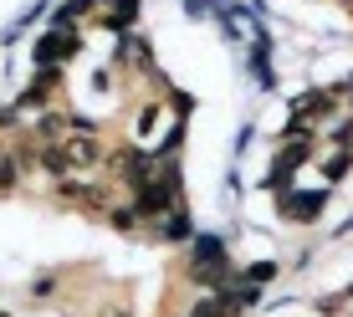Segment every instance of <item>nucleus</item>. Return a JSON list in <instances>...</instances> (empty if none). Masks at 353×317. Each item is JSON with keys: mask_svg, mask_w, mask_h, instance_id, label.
I'll return each instance as SVG.
<instances>
[{"mask_svg": "<svg viewBox=\"0 0 353 317\" xmlns=\"http://www.w3.org/2000/svg\"><path fill=\"white\" fill-rule=\"evenodd\" d=\"M282 210L292 215V221H318V210H323V194H302V200H282Z\"/></svg>", "mask_w": 353, "mask_h": 317, "instance_id": "1", "label": "nucleus"}, {"mask_svg": "<svg viewBox=\"0 0 353 317\" xmlns=\"http://www.w3.org/2000/svg\"><path fill=\"white\" fill-rule=\"evenodd\" d=\"M133 6H139V0H113V16H108V26H128V21H133Z\"/></svg>", "mask_w": 353, "mask_h": 317, "instance_id": "2", "label": "nucleus"}]
</instances>
